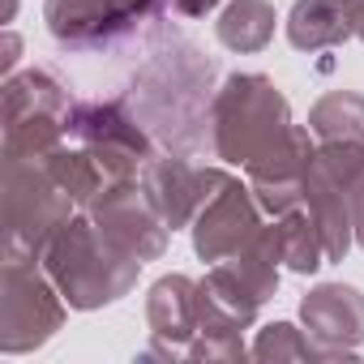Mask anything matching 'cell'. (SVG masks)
<instances>
[{"label": "cell", "instance_id": "1", "mask_svg": "<svg viewBox=\"0 0 364 364\" xmlns=\"http://www.w3.org/2000/svg\"><path fill=\"white\" fill-rule=\"evenodd\" d=\"M219 65L185 35H159L120 86V103L150 133L154 150L198 154L210 146V103Z\"/></svg>", "mask_w": 364, "mask_h": 364}, {"label": "cell", "instance_id": "2", "mask_svg": "<svg viewBox=\"0 0 364 364\" xmlns=\"http://www.w3.org/2000/svg\"><path fill=\"white\" fill-rule=\"evenodd\" d=\"M43 270L60 287L69 309L90 313V309L124 300L137 287L141 262L133 253H124L86 210V215H73L56 232V240L43 253Z\"/></svg>", "mask_w": 364, "mask_h": 364}, {"label": "cell", "instance_id": "3", "mask_svg": "<svg viewBox=\"0 0 364 364\" xmlns=\"http://www.w3.org/2000/svg\"><path fill=\"white\" fill-rule=\"evenodd\" d=\"M291 124V103L266 73H232L210 103V150L223 163L249 167Z\"/></svg>", "mask_w": 364, "mask_h": 364}, {"label": "cell", "instance_id": "4", "mask_svg": "<svg viewBox=\"0 0 364 364\" xmlns=\"http://www.w3.org/2000/svg\"><path fill=\"white\" fill-rule=\"evenodd\" d=\"M77 202L52 180L43 159H5V262H43Z\"/></svg>", "mask_w": 364, "mask_h": 364}, {"label": "cell", "instance_id": "5", "mask_svg": "<svg viewBox=\"0 0 364 364\" xmlns=\"http://www.w3.org/2000/svg\"><path fill=\"white\" fill-rule=\"evenodd\" d=\"M65 296L43 262H5L0 270V351L26 355L65 326Z\"/></svg>", "mask_w": 364, "mask_h": 364}, {"label": "cell", "instance_id": "6", "mask_svg": "<svg viewBox=\"0 0 364 364\" xmlns=\"http://www.w3.org/2000/svg\"><path fill=\"white\" fill-rule=\"evenodd\" d=\"M171 0H43L48 35L69 52H103L163 22Z\"/></svg>", "mask_w": 364, "mask_h": 364}, {"label": "cell", "instance_id": "7", "mask_svg": "<svg viewBox=\"0 0 364 364\" xmlns=\"http://www.w3.org/2000/svg\"><path fill=\"white\" fill-rule=\"evenodd\" d=\"M69 141L86 146L112 180H133L154 154L150 133L120 99H73L69 107Z\"/></svg>", "mask_w": 364, "mask_h": 364}, {"label": "cell", "instance_id": "8", "mask_svg": "<svg viewBox=\"0 0 364 364\" xmlns=\"http://www.w3.org/2000/svg\"><path fill=\"white\" fill-rule=\"evenodd\" d=\"M90 219H95V223H99V228H103L124 253H133L137 262H154V257H163L167 236H171L163 210L154 206V198H150L146 185H141V176L107 185L103 198L90 206Z\"/></svg>", "mask_w": 364, "mask_h": 364}, {"label": "cell", "instance_id": "9", "mask_svg": "<svg viewBox=\"0 0 364 364\" xmlns=\"http://www.w3.org/2000/svg\"><path fill=\"white\" fill-rule=\"evenodd\" d=\"M228 180L232 176L223 167H202V163H189V154H167V150H154L150 163L141 167V185L154 198V206L163 210L171 232L193 228L198 210L228 185Z\"/></svg>", "mask_w": 364, "mask_h": 364}, {"label": "cell", "instance_id": "10", "mask_svg": "<svg viewBox=\"0 0 364 364\" xmlns=\"http://www.w3.org/2000/svg\"><path fill=\"white\" fill-rule=\"evenodd\" d=\"M313 159H317V137L309 133V124H291L270 150H262L245 167L249 189L270 219H279L283 210L304 202V176H309Z\"/></svg>", "mask_w": 364, "mask_h": 364}, {"label": "cell", "instance_id": "11", "mask_svg": "<svg viewBox=\"0 0 364 364\" xmlns=\"http://www.w3.org/2000/svg\"><path fill=\"white\" fill-rule=\"evenodd\" d=\"M262 223H266V210L257 206V198H253V189L249 185H240V180L232 176L228 185L198 210V219H193V253L202 257V262H228L236 249H245L257 232H262Z\"/></svg>", "mask_w": 364, "mask_h": 364}, {"label": "cell", "instance_id": "12", "mask_svg": "<svg viewBox=\"0 0 364 364\" xmlns=\"http://www.w3.org/2000/svg\"><path fill=\"white\" fill-rule=\"evenodd\" d=\"M150 347L146 360H180L198 338V279L189 274H163L146 296Z\"/></svg>", "mask_w": 364, "mask_h": 364}, {"label": "cell", "instance_id": "13", "mask_svg": "<svg viewBox=\"0 0 364 364\" xmlns=\"http://www.w3.org/2000/svg\"><path fill=\"white\" fill-rule=\"evenodd\" d=\"M300 321L313 343L330 347L338 360H355L364 343V291L351 283H317L300 300Z\"/></svg>", "mask_w": 364, "mask_h": 364}, {"label": "cell", "instance_id": "14", "mask_svg": "<svg viewBox=\"0 0 364 364\" xmlns=\"http://www.w3.org/2000/svg\"><path fill=\"white\" fill-rule=\"evenodd\" d=\"M304 206L309 215L317 219L321 228V240H326V257L330 262H343L355 245V232H351V206H347V189L338 180L313 159L309 176H304Z\"/></svg>", "mask_w": 364, "mask_h": 364}, {"label": "cell", "instance_id": "15", "mask_svg": "<svg viewBox=\"0 0 364 364\" xmlns=\"http://www.w3.org/2000/svg\"><path fill=\"white\" fill-rule=\"evenodd\" d=\"M283 26H287V43L296 52H326V48L355 39L347 0H296Z\"/></svg>", "mask_w": 364, "mask_h": 364}, {"label": "cell", "instance_id": "16", "mask_svg": "<svg viewBox=\"0 0 364 364\" xmlns=\"http://www.w3.org/2000/svg\"><path fill=\"white\" fill-rule=\"evenodd\" d=\"M69 107H73L69 86L48 69H26V73L5 77V124L9 120H31V116L69 120Z\"/></svg>", "mask_w": 364, "mask_h": 364}, {"label": "cell", "instance_id": "17", "mask_svg": "<svg viewBox=\"0 0 364 364\" xmlns=\"http://www.w3.org/2000/svg\"><path fill=\"white\" fill-rule=\"evenodd\" d=\"M43 163H48V171H52V180L56 185L82 206V210H90L99 198H103V189L107 185H116V180L107 176V167L86 150V146H56L52 154H43Z\"/></svg>", "mask_w": 364, "mask_h": 364}, {"label": "cell", "instance_id": "18", "mask_svg": "<svg viewBox=\"0 0 364 364\" xmlns=\"http://www.w3.org/2000/svg\"><path fill=\"white\" fill-rule=\"evenodd\" d=\"M274 22H279V14L270 0H228L215 22V35L228 52L253 56L274 39Z\"/></svg>", "mask_w": 364, "mask_h": 364}, {"label": "cell", "instance_id": "19", "mask_svg": "<svg viewBox=\"0 0 364 364\" xmlns=\"http://www.w3.org/2000/svg\"><path fill=\"white\" fill-rule=\"evenodd\" d=\"M279 262H283V253H279V223H262V232L245 249H236L228 257V270L266 304L279 291Z\"/></svg>", "mask_w": 364, "mask_h": 364}, {"label": "cell", "instance_id": "20", "mask_svg": "<svg viewBox=\"0 0 364 364\" xmlns=\"http://www.w3.org/2000/svg\"><path fill=\"white\" fill-rule=\"evenodd\" d=\"M279 253H283V266L291 274H317L330 257H326V240H321V228L317 219L309 215V206H291L283 210L279 219Z\"/></svg>", "mask_w": 364, "mask_h": 364}, {"label": "cell", "instance_id": "21", "mask_svg": "<svg viewBox=\"0 0 364 364\" xmlns=\"http://www.w3.org/2000/svg\"><path fill=\"white\" fill-rule=\"evenodd\" d=\"M309 133L317 141H364V95L330 90L309 112Z\"/></svg>", "mask_w": 364, "mask_h": 364}, {"label": "cell", "instance_id": "22", "mask_svg": "<svg viewBox=\"0 0 364 364\" xmlns=\"http://www.w3.org/2000/svg\"><path fill=\"white\" fill-rule=\"evenodd\" d=\"M249 355L257 360H338L330 347L313 343L304 330H296L291 321H270L266 330H257Z\"/></svg>", "mask_w": 364, "mask_h": 364}, {"label": "cell", "instance_id": "23", "mask_svg": "<svg viewBox=\"0 0 364 364\" xmlns=\"http://www.w3.org/2000/svg\"><path fill=\"white\" fill-rule=\"evenodd\" d=\"M347 206H351V232H355V249H364V180L347 189Z\"/></svg>", "mask_w": 364, "mask_h": 364}, {"label": "cell", "instance_id": "24", "mask_svg": "<svg viewBox=\"0 0 364 364\" xmlns=\"http://www.w3.org/2000/svg\"><path fill=\"white\" fill-rule=\"evenodd\" d=\"M219 5H223V0H171V14H180V18H206Z\"/></svg>", "mask_w": 364, "mask_h": 364}, {"label": "cell", "instance_id": "25", "mask_svg": "<svg viewBox=\"0 0 364 364\" xmlns=\"http://www.w3.org/2000/svg\"><path fill=\"white\" fill-rule=\"evenodd\" d=\"M18 56H22V39L14 31H5V48H0V69H5V77L18 73Z\"/></svg>", "mask_w": 364, "mask_h": 364}, {"label": "cell", "instance_id": "26", "mask_svg": "<svg viewBox=\"0 0 364 364\" xmlns=\"http://www.w3.org/2000/svg\"><path fill=\"white\" fill-rule=\"evenodd\" d=\"M351 5V31H355V39L364 43V0H347Z\"/></svg>", "mask_w": 364, "mask_h": 364}, {"label": "cell", "instance_id": "27", "mask_svg": "<svg viewBox=\"0 0 364 364\" xmlns=\"http://www.w3.org/2000/svg\"><path fill=\"white\" fill-rule=\"evenodd\" d=\"M14 18H18V0H5V18H0V22H5V26H9Z\"/></svg>", "mask_w": 364, "mask_h": 364}]
</instances>
